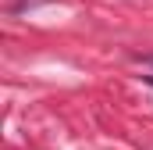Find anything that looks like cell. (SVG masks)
<instances>
[{
	"label": "cell",
	"mask_w": 153,
	"mask_h": 150,
	"mask_svg": "<svg viewBox=\"0 0 153 150\" xmlns=\"http://www.w3.org/2000/svg\"><path fill=\"white\" fill-rule=\"evenodd\" d=\"M146 61H150V64H153V54H150V57H146Z\"/></svg>",
	"instance_id": "7a4b0ae2"
},
{
	"label": "cell",
	"mask_w": 153,
	"mask_h": 150,
	"mask_svg": "<svg viewBox=\"0 0 153 150\" xmlns=\"http://www.w3.org/2000/svg\"><path fill=\"white\" fill-rule=\"evenodd\" d=\"M146 82H150V86H153V75H146Z\"/></svg>",
	"instance_id": "6da1fadb"
}]
</instances>
